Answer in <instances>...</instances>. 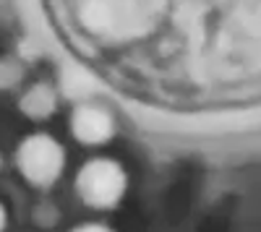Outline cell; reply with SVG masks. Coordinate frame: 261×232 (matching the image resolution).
<instances>
[{
  "label": "cell",
  "instance_id": "3",
  "mask_svg": "<svg viewBox=\"0 0 261 232\" xmlns=\"http://www.w3.org/2000/svg\"><path fill=\"white\" fill-rule=\"evenodd\" d=\"M73 133L84 143H105L113 136V120L99 107H79L73 112Z\"/></svg>",
  "mask_w": 261,
  "mask_h": 232
},
{
  "label": "cell",
  "instance_id": "1",
  "mask_svg": "<svg viewBox=\"0 0 261 232\" xmlns=\"http://www.w3.org/2000/svg\"><path fill=\"white\" fill-rule=\"evenodd\" d=\"M76 188L89 206L110 209L120 201V196L125 191V172L113 159H92L79 172Z\"/></svg>",
  "mask_w": 261,
  "mask_h": 232
},
{
  "label": "cell",
  "instance_id": "6",
  "mask_svg": "<svg viewBox=\"0 0 261 232\" xmlns=\"http://www.w3.org/2000/svg\"><path fill=\"white\" fill-rule=\"evenodd\" d=\"M3 227H6V212H3V206H0V232H3Z\"/></svg>",
  "mask_w": 261,
  "mask_h": 232
},
{
  "label": "cell",
  "instance_id": "2",
  "mask_svg": "<svg viewBox=\"0 0 261 232\" xmlns=\"http://www.w3.org/2000/svg\"><path fill=\"white\" fill-rule=\"evenodd\" d=\"M18 167L34 185H50L63 170V149L50 136H32L18 149Z\"/></svg>",
  "mask_w": 261,
  "mask_h": 232
},
{
  "label": "cell",
  "instance_id": "4",
  "mask_svg": "<svg viewBox=\"0 0 261 232\" xmlns=\"http://www.w3.org/2000/svg\"><path fill=\"white\" fill-rule=\"evenodd\" d=\"M53 104H55V97L47 86H37L27 99H24V110L34 118H42V115H47L53 112Z\"/></svg>",
  "mask_w": 261,
  "mask_h": 232
},
{
  "label": "cell",
  "instance_id": "5",
  "mask_svg": "<svg viewBox=\"0 0 261 232\" xmlns=\"http://www.w3.org/2000/svg\"><path fill=\"white\" fill-rule=\"evenodd\" d=\"M73 232H110V229L99 227V224H86V227H79V229H73Z\"/></svg>",
  "mask_w": 261,
  "mask_h": 232
}]
</instances>
